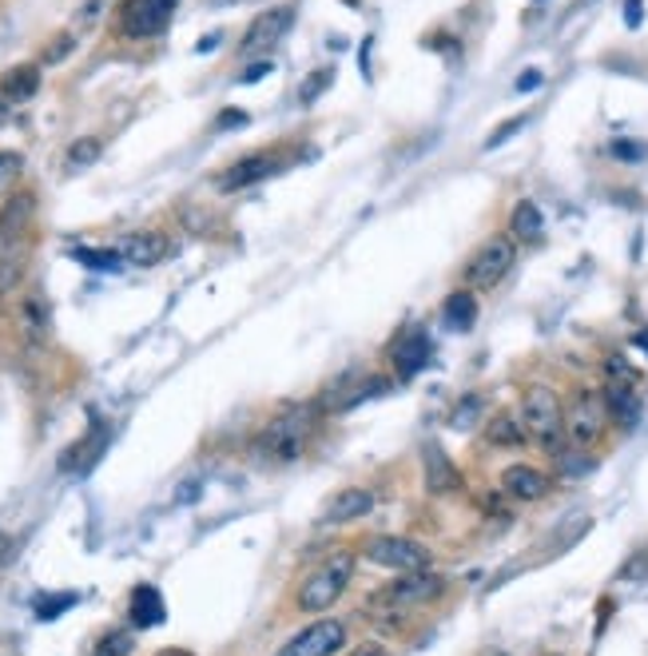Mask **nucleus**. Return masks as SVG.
<instances>
[{"mask_svg":"<svg viewBox=\"0 0 648 656\" xmlns=\"http://www.w3.org/2000/svg\"><path fill=\"white\" fill-rule=\"evenodd\" d=\"M176 4H180V0H124L120 4V33L132 36V40L159 36L171 24Z\"/></svg>","mask_w":648,"mask_h":656,"instance_id":"8","label":"nucleus"},{"mask_svg":"<svg viewBox=\"0 0 648 656\" xmlns=\"http://www.w3.org/2000/svg\"><path fill=\"white\" fill-rule=\"evenodd\" d=\"M40 92V64H16L0 76V100L9 104H25Z\"/></svg>","mask_w":648,"mask_h":656,"instance_id":"19","label":"nucleus"},{"mask_svg":"<svg viewBox=\"0 0 648 656\" xmlns=\"http://www.w3.org/2000/svg\"><path fill=\"white\" fill-rule=\"evenodd\" d=\"M557 465H561L565 477H576L593 470V458H585V453H557Z\"/></svg>","mask_w":648,"mask_h":656,"instance_id":"36","label":"nucleus"},{"mask_svg":"<svg viewBox=\"0 0 648 656\" xmlns=\"http://www.w3.org/2000/svg\"><path fill=\"white\" fill-rule=\"evenodd\" d=\"M605 378H609L612 386H636V370L628 366V358L609 355L605 358Z\"/></svg>","mask_w":648,"mask_h":656,"instance_id":"30","label":"nucleus"},{"mask_svg":"<svg viewBox=\"0 0 648 656\" xmlns=\"http://www.w3.org/2000/svg\"><path fill=\"white\" fill-rule=\"evenodd\" d=\"M485 441L490 446H502V450H509V446H521L526 441V426H521V417L514 414H497L485 422Z\"/></svg>","mask_w":648,"mask_h":656,"instance_id":"26","label":"nucleus"},{"mask_svg":"<svg viewBox=\"0 0 648 656\" xmlns=\"http://www.w3.org/2000/svg\"><path fill=\"white\" fill-rule=\"evenodd\" d=\"M426 489L445 498V493H457L462 489V474L454 470V462L445 458L438 446H426Z\"/></svg>","mask_w":648,"mask_h":656,"instance_id":"20","label":"nucleus"},{"mask_svg":"<svg viewBox=\"0 0 648 656\" xmlns=\"http://www.w3.org/2000/svg\"><path fill=\"white\" fill-rule=\"evenodd\" d=\"M13 119V107H9V100H0V128Z\"/></svg>","mask_w":648,"mask_h":656,"instance_id":"46","label":"nucleus"},{"mask_svg":"<svg viewBox=\"0 0 648 656\" xmlns=\"http://www.w3.org/2000/svg\"><path fill=\"white\" fill-rule=\"evenodd\" d=\"M128 617H132L135 629H156V625H164L168 608H164V596H159L156 584H135L132 596H128Z\"/></svg>","mask_w":648,"mask_h":656,"instance_id":"17","label":"nucleus"},{"mask_svg":"<svg viewBox=\"0 0 648 656\" xmlns=\"http://www.w3.org/2000/svg\"><path fill=\"white\" fill-rule=\"evenodd\" d=\"M33 215H37V200H33L28 191H21V195H9L4 211H0V235L25 243L28 227H33Z\"/></svg>","mask_w":648,"mask_h":656,"instance_id":"18","label":"nucleus"},{"mask_svg":"<svg viewBox=\"0 0 648 656\" xmlns=\"http://www.w3.org/2000/svg\"><path fill=\"white\" fill-rule=\"evenodd\" d=\"M541 83H545V76H541L537 68H526V72H521V80H517L514 88H517V92H537Z\"/></svg>","mask_w":648,"mask_h":656,"instance_id":"39","label":"nucleus"},{"mask_svg":"<svg viewBox=\"0 0 648 656\" xmlns=\"http://www.w3.org/2000/svg\"><path fill=\"white\" fill-rule=\"evenodd\" d=\"M549 489H553V477L541 474L537 465L517 462L502 474V493L514 501H541V498H549Z\"/></svg>","mask_w":648,"mask_h":656,"instance_id":"12","label":"nucleus"},{"mask_svg":"<svg viewBox=\"0 0 648 656\" xmlns=\"http://www.w3.org/2000/svg\"><path fill=\"white\" fill-rule=\"evenodd\" d=\"M100 155H104V143H100L96 136H85V140H76L73 147H68V155H64V159H68V167H73V171H80V167L96 164Z\"/></svg>","mask_w":648,"mask_h":656,"instance_id":"28","label":"nucleus"},{"mask_svg":"<svg viewBox=\"0 0 648 656\" xmlns=\"http://www.w3.org/2000/svg\"><path fill=\"white\" fill-rule=\"evenodd\" d=\"M442 593H445V577H438V573H426V569L398 573V581L383 584L378 593H371L366 608L378 613V617H406L410 608L430 605V601H438Z\"/></svg>","mask_w":648,"mask_h":656,"instance_id":"3","label":"nucleus"},{"mask_svg":"<svg viewBox=\"0 0 648 656\" xmlns=\"http://www.w3.org/2000/svg\"><path fill=\"white\" fill-rule=\"evenodd\" d=\"M73 52H76V33H61L49 48H44V56L40 60H44V64H61V60L73 56Z\"/></svg>","mask_w":648,"mask_h":656,"instance_id":"33","label":"nucleus"},{"mask_svg":"<svg viewBox=\"0 0 648 656\" xmlns=\"http://www.w3.org/2000/svg\"><path fill=\"white\" fill-rule=\"evenodd\" d=\"M517 262V243L509 235H493L485 239L466 262V286L469 291H493L502 283L505 274L514 271Z\"/></svg>","mask_w":648,"mask_h":656,"instance_id":"6","label":"nucleus"},{"mask_svg":"<svg viewBox=\"0 0 648 656\" xmlns=\"http://www.w3.org/2000/svg\"><path fill=\"white\" fill-rule=\"evenodd\" d=\"M267 72H271V60H259V64H251V68L243 72L239 80H243V83H259V80L267 76Z\"/></svg>","mask_w":648,"mask_h":656,"instance_id":"41","label":"nucleus"},{"mask_svg":"<svg viewBox=\"0 0 648 656\" xmlns=\"http://www.w3.org/2000/svg\"><path fill=\"white\" fill-rule=\"evenodd\" d=\"M156 656H195L192 648H159Z\"/></svg>","mask_w":648,"mask_h":656,"instance_id":"47","label":"nucleus"},{"mask_svg":"<svg viewBox=\"0 0 648 656\" xmlns=\"http://www.w3.org/2000/svg\"><path fill=\"white\" fill-rule=\"evenodd\" d=\"M21 326H25V334L33 343H44V338H49V307H44L40 295H28L25 303H21Z\"/></svg>","mask_w":648,"mask_h":656,"instance_id":"27","label":"nucleus"},{"mask_svg":"<svg viewBox=\"0 0 648 656\" xmlns=\"http://www.w3.org/2000/svg\"><path fill=\"white\" fill-rule=\"evenodd\" d=\"M80 267H88V271H100V274H112L124 267V255L120 247H73L68 250Z\"/></svg>","mask_w":648,"mask_h":656,"instance_id":"25","label":"nucleus"},{"mask_svg":"<svg viewBox=\"0 0 648 656\" xmlns=\"http://www.w3.org/2000/svg\"><path fill=\"white\" fill-rule=\"evenodd\" d=\"M347 648V625L342 620H314L302 632H295L275 656H338Z\"/></svg>","mask_w":648,"mask_h":656,"instance_id":"9","label":"nucleus"},{"mask_svg":"<svg viewBox=\"0 0 648 656\" xmlns=\"http://www.w3.org/2000/svg\"><path fill=\"white\" fill-rule=\"evenodd\" d=\"M331 80H335V72H331V68L314 72L311 80H307V83H302V88H299V104H302V107H311L314 100H319V95H323L326 88H331Z\"/></svg>","mask_w":648,"mask_h":656,"instance_id":"31","label":"nucleus"},{"mask_svg":"<svg viewBox=\"0 0 648 656\" xmlns=\"http://www.w3.org/2000/svg\"><path fill=\"white\" fill-rule=\"evenodd\" d=\"M108 4H112V0H85V4H80V12H76V24H80V28H92V24L104 16V9H108Z\"/></svg>","mask_w":648,"mask_h":656,"instance_id":"37","label":"nucleus"},{"mask_svg":"<svg viewBox=\"0 0 648 656\" xmlns=\"http://www.w3.org/2000/svg\"><path fill=\"white\" fill-rule=\"evenodd\" d=\"M168 235L164 231H132V235L120 243V255L128 267H156V262L168 259Z\"/></svg>","mask_w":648,"mask_h":656,"instance_id":"14","label":"nucleus"},{"mask_svg":"<svg viewBox=\"0 0 648 656\" xmlns=\"http://www.w3.org/2000/svg\"><path fill=\"white\" fill-rule=\"evenodd\" d=\"M493 656H509V653H493Z\"/></svg>","mask_w":648,"mask_h":656,"instance_id":"48","label":"nucleus"},{"mask_svg":"<svg viewBox=\"0 0 648 656\" xmlns=\"http://www.w3.org/2000/svg\"><path fill=\"white\" fill-rule=\"evenodd\" d=\"M25 167V155L21 152H0V188H9Z\"/></svg>","mask_w":648,"mask_h":656,"instance_id":"35","label":"nucleus"},{"mask_svg":"<svg viewBox=\"0 0 648 656\" xmlns=\"http://www.w3.org/2000/svg\"><path fill=\"white\" fill-rule=\"evenodd\" d=\"M347 656H390V653H386V644H378V641H366V644H359V648H350Z\"/></svg>","mask_w":648,"mask_h":656,"instance_id":"43","label":"nucleus"},{"mask_svg":"<svg viewBox=\"0 0 648 656\" xmlns=\"http://www.w3.org/2000/svg\"><path fill=\"white\" fill-rule=\"evenodd\" d=\"M394 370L398 378L406 382L414 378V374H422L426 370V362H430V334L426 331H406L402 338L394 343Z\"/></svg>","mask_w":648,"mask_h":656,"instance_id":"16","label":"nucleus"},{"mask_svg":"<svg viewBox=\"0 0 648 656\" xmlns=\"http://www.w3.org/2000/svg\"><path fill=\"white\" fill-rule=\"evenodd\" d=\"M640 9H645V4H640V0H628V16H624V21H628V28H636V24H640Z\"/></svg>","mask_w":648,"mask_h":656,"instance_id":"44","label":"nucleus"},{"mask_svg":"<svg viewBox=\"0 0 648 656\" xmlns=\"http://www.w3.org/2000/svg\"><path fill=\"white\" fill-rule=\"evenodd\" d=\"M605 422H609V406L600 390H573L569 406H565V438L573 441L576 450H593L605 438Z\"/></svg>","mask_w":648,"mask_h":656,"instance_id":"5","label":"nucleus"},{"mask_svg":"<svg viewBox=\"0 0 648 656\" xmlns=\"http://www.w3.org/2000/svg\"><path fill=\"white\" fill-rule=\"evenodd\" d=\"M442 322L450 326V331H469L474 322H478V298H474V291H454V295L445 298L442 307Z\"/></svg>","mask_w":648,"mask_h":656,"instance_id":"24","label":"nucleus"},{"mask_svg":"<svg viewBox=\"0 0 648 656\" xmlns=\"http://www.w3.org/2000/svg\"><path fill=\"white\" fill-rule=\"evenodd\" d=\"M509 231H514V239H521V243H541V235H545V215H541V207L533 200H521L514 207V215H509Z\"/></svg>","mask_w":648,"mask_h":656,"instance_id":"23","label":"nucleus"},{"mask_svg":"<svg viewBox=\"0 0 648 656\" xmlns=\"http://www.w3.org/2000/svg\"><path fill=\"white\" fill-rule=\"evenodd\" d=\"M247 124V112H219L216 128H243Z\"/></svg>","mask_w":648,"mask_h":656,"instance_id":"42","label":"nucleus"},{"mask_svg":"<svg viewBox=\"0 0 648 656\" xmlns=\"http://www.w3.org/2000/svg\"><path fill=\"white\" fill-rule=\"evenodd\" d=\"M366 557L383 569H394V573H418L430 565V549L410 541V537H394V533H378L366 541Z\"/></svg>","mask_w":648,"mask_h":656,"instance_id":"7","label":"nucleus"},{"mask_svg":"<svg viewBox=\"0 0 648 656\" xmlns=\"http://www.w3.org/2000/svg\"><path fill=\"white\" fill-rule=\"evenodd\" d=\"M521 426H526V438L537 441L541 450L561 453L565 441V406L557 398V390L549 386H529L526 398H521Z\"/></svg>","mask_w":648,"mask_h":656,"instance_id":"4","label":"nucleus"},{"mask_svg":"<svg viewBox=\"0 0 648 656\" xmlns=\"http://www.w3.org/2000/svg\"><path fill=\"white\" fill-rule=\"evenodd\" d=\"M354 581V553L338 549L326 561H319L299 584H295V608L299 613H326L331 605H338V596L347 593Z\"/></svg>","mask_w":648,"mask_h":656,"instance_id":"2","label":"nucleus"},{"mask_svg":"<svg viewBox=\"0 0 648 656\" xmlns=\"http://www.w3.org/2000/svg\"><path fill=\"white\" fill-rule=\"evenodd\" d=\"M219 44V36H204V40H199V44H195V52H211V48Z\"/></svg>","mask_w":648,"mask_h":656,"instance_id":"45","label":"nucleus"},{"mask_svg":"<svg viewBox=\"0 0 648 656\" xmlns=\"http://www.w3.org/2000/svg\"><path fill=\"white\" fill-rule=\"evenodd\" d=\"M290 24H295V9L290 4H278V9H267L259 12L251 21V28L243 33V56H263L290 33Z\"/></svg>","mask_w":648,"mask_h":656,"instance_id":"10","label":"nucleus"},{"mask_svg":"<svg viewBox=\"0 0 648 656\" xmlns=\"http://www.w3.org/2000/svg\"><path fill=\"white\" fill-rule=\"evenodd\" d=\"M526 128V116H514V119H505L502 128H493L490 131V140H485V147H502L505 140H509V136H517V131Z\"/></svg>","mask_w":648,"mask_h":656,"instance_id":"38","label":"nucleus"},{"mask_svg":"<svg viewBox=\"0 0 648 656\" xmlns=\"http://www.w3.org/2000/svg\"><path fill=\"white\" fill-rule=\"evenodd\" d=\"M605 406H609V417L621 429H633L640 422V398H636V386H605Z\"/></svg>","mask_w":648,"mask_h":656,"instance_id":"22","label":"nucleus"},{"mask_svg":"<svg viewBox=\"0 0 648 656\" xmlns=\"http://www.w3.org/2000/svg\"><path fill=\"white\" fill-rule=\"evenodd\" d=\"M319 426V410L314 406H283V414H275L259 429L255 438V453L271 465H290L299 462Z\"/></svg>","mask_w":648,"mask_h":656,"instance_id":"1","label":"nucleus"},{"mask_svg":"<svg viewBox=\"0 0 648 656\" xmlns=\"http://www.w3.org/2000/svg\"><path fill=\"white\" fill-rule=\"evenodd\" d=\"M478 414H481V398H466V402H462V406L454 410L450 426H454V429H469L474 422H478Z\"/></svg>","mask_w":648,"mask_h":656,"instance_id":"34","label":"nucleus"},{"mask_svg":"<svg viewBox=\"0 0 648 656\" xmlns=\"http://www.w3.org/2000/svg\"><path fill=\"white\" fill-rule=\"evenodd\" d=\"M612 155H617V159H640V155H645V147H640V143H624V140H617L609 147Z\"/></svg>","mask_w":648,"mask_h":656,"instance_id":"40","label":"nucleus"},{"mask_svg":"<svg viewBox=\"0 0 648 656\" xmlns=\"http://www.w3.org/2000/svg\"><path fill=\"white\" fill-rule=\"evenodd\" d=\"M374 510V493L371 489H338L335 498L326 501L323 510V525H347V522H359V517H366V513Z\"/></svg>","mask_w":648,"mask_h":656,"instance_id":"15","label":"nucleus"},{"mask_svg":"<svg viewBox=\"0 0 648 656\" xmlns=\"http://www.w3.org/2000/svg\"><path fill=\"white\" fill-rule=\"evenodd\" d=\"M25 262H28L25 243L0 235V298L13 295L16 286H21V279H25Z\"/></svg>","mask_w":648,"mask_h":656,"instance_id":"21","label":"nucleus"},{"mask_svg":"<svg viewBox=\"0 0 648 656\" xmlns=\"http://www.w3.org/2000/svg\"><path fill=\"white\" fill-rule=\"evenodd\" d=\"M108 441H112V426L96 422V426L88 429V438L76 441L73 450H64L61 470H64V474H88V470L100 462V453L108 450Z\"/></svg>","mask_w":648,"mask_h":656,"instance_id":"13","label":"nucleus"},{"mask_svg":"<svg viewBox=\"0 0 648 656\" xmlns=\"http://www.w3.org/2000/svg\"><path fill=\"white\" fill-rule=\"evenodd\" d=\"M80 596L76 593H56V596H37V617L40 620H56L61 613H68V608L76 605Z\"/></svg>","mask_w":648,"mask_h":656,"instance_id":"29","label":"nucleus"},{"mask_svg":"<svg viewBox=\"0 0 648 656\" xmlns=\"http://www.w3.org/2000/svg\"><path fill=\"white\" fill-rule=\"evenodd\" d=\"M278 155L271 152H255V155H243V159H235V164L223 171V176L216 179V188L219 191H243V188H251V183H263V179H271L278 171Z\"/></svg>","mask_w":648,"mask_h":656,"instance_id":"11","label":"nucleus"},{"mask_svg":"<svg viewBox=\"0 0 648 656\" xmlns=\"http://www.w3.org/2000/svg\"><path fill=\"white\" fill-rule=\"evenodd\" d=\"M132 648H135L132 632H108V636L96 644V656H132Z\"/></svg>","mask_w":648,"mask_h":656,"instance_id":"32","label":"nucleus"}]
</instances>
